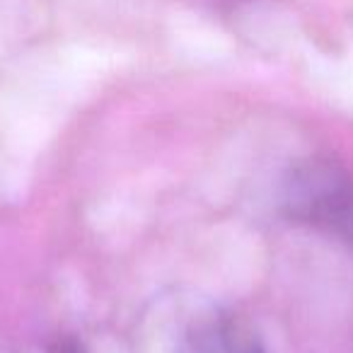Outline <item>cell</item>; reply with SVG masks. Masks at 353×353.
Here are the masks:
<instances>
[{
    "label": "cell",
    "instance_id": "2",
    "mask_svg": "<svg viewBox=\"0 0 353 353\" xmlns=\"http://www.w3.org/2000/svg\"><path fill=\"white\" fill-rule=\"evenodd\" d=\"M187 353H266L254 329L232 314L208 317L189 336Z\"/></svg>",
    "mask_w": 353,
    "mask_h": 353
},
{
    "label": "cell",
    "instance_id": "1",
    "mask_svg": "<svg viewBox=\"0 0 353 353\" xmlns=\"http://www.w3.org/2000/svg\"><path fill=\"white\" fill-rule=\"evenodd\" d=\"M281 206L293 223L329 237L353 254V174L329 157H307L288 170Z\"/></svg>",
    "mask_w": 353,
    "mask_h": 353
}]
</instances>
